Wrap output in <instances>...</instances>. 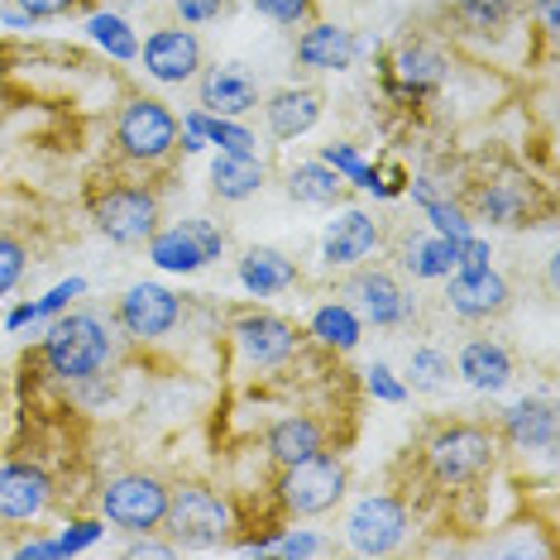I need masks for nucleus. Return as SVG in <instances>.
Masks as SVG:
<instances>
[{"instance_id":"dca6fc26","label":"nucleus","mask_w":560,"mask_h":560,"mask_svg":"<svg viewBox=\"0 0 560 560\" xmlns=\"http://www.w3.org/2000/svg\"><path fill=\"white\" fill-rule=\"evenodd\" d=\"M346 292H350L354 307H360L374 326H398V322H407V312H412L407 292L393 283L388 273H378V269H374V273H354Z\"/></svg>"},{"instance_id":"6e6552de","label":"nucleus","mask_w":560,"mask_h":560,"mask_svg":"<svg viewBox=\"0 0 560 560\" xmlns=\"http://www.w3.org/2000/svg\"><path fill=\"white\" fill-rule=\"evenodd\" d=\"M221 249H225V235L211 221H183L149 235V259L168 273H197L201 264L221 259Z\"/></svg>"},{"instance_id":"c03bdc74","label":"nucleus","mask_w":560,"mask_h":560,"mask_svg":"<svg viewBox=\"0 0 560 560\" xmlns=\"http://www.w3.org/2000/svg\"><path fill=\"white\" fill-rule=\"evenodd\" d=\"M130 556H173V546H154V541H135Z\"/></svg>"},{"instance_id":"f03ea898","label":"nucleus","mask_w":560,"mask_h":560,"mask_svg":"<svg viewBox=\"0 0 560 560\" xmlns=\"http://www.w3.org/2000/svg\"><path fill=\"white\" fill-rule=\"evenodd\" d=\"M163 527L173 532L177 546H215L231 532V503L221 493L201 489V483H183V489H168Z\"/></svg>"},{"instance_id":"37998d69","label":"nucleus","mask_w":560,"mask_h":560,"mask_svg":"<svg viewBox=\"0 0 560 560\" xmlns=\"http://www.w3.org/2000/svg\"><path fill=\"white\" fill-rule=\"evenodd\" d=\"M489 259H493V254H489V245L469 235L465 245H460V259H455V264H460V269H489Z\"/></svg>"},{"instance_id":"ea45409f","label":"nucleus","mask_w":560,"mask_h":560,"mask_svg":"<svg viewBox=\"0 0 560 560\" xmlns=\"http://www.w3.org/2000/svg\"><path fill=\"white\" fill-rule=\"evenodd\" d=\"M225 0H177V15H183L187 24H201V20H215L221 15Z\"/></svg>"},{"instance_id":"c85d7f7f","label":"nucleus","mask_w":560,"mask_h":560,"mask_svg":"<svg viewBox=\"0 0 560 560\" xmlns=\"http://www.w3.org/2000/svg\"><path fill=\"white\" fill-rule=\"evenodd\" d=\"M312 336L322 340L330 350H354L360 346V316L350 307H340V302H330V307H316L312 312Z\"/></svg>"},{"instance_id":"4be33fe9","label":"nucleus","mask_w":560,"mask_h":560,"mask_svg":"<svg viewBox=\"0 0 560 560\" xmlns=\"http://www.w3.org/2000/svg\"><path fill=\"white\" fill-rule=\"evenodd\" d=\"M503 431H508V441H513V445H522V451H551V445H556V412H551V402L527 398V402L508 407V412H503Z\"/></svg>"},{"instance_id":"c9c22d12","label":"nucleus","mask_w":560,"mask_h":560,"mask_svg":"<svg viewBox=\"0 0 560 560\" xmlns=\"http://www.w3.org/2000/svg\"><path fill=\"white\" fill-rule=\"evenodd\" d=\"M259 15H269L273 24H302L312 15V0H254Z\"/></svg>"},{"instance_id":"39448f33","label":"nucleus","mask_w":560,"mask_h":560,"mask_svg":"<svg viewBox=\"0 0 560 560\" xmlns=\"http://www.w3.org/2000/svg\"><path fill=\"white\" fill-rule=\"evenodd\" d=\"M116 144H120L125 159L154 163L177 144V116L163 106V101L135 96L130 106L120 110V120H116Z\"/></svg>"},{"instance_id":"a19ab883","label":"nucleus","mask_w":560,"mask_h":560,"mask_svg":"<svg viewBox=\"0 0 560 560\" xmlns=\"http://www.w3.org/2000/svg\"><path fill=\"white\" fill-rule=\"evenodd\" d=\"M273 546H278L283 556H316V551H322V541L307 537V532H292V537H273Z\"/></svg>"},{"instance_id":"1a4fd4ad","label":"nucleus","mask_w":560,"mask_h":560,"mask_svg":"<svg viewBox=\"0 0 560 560\" xmlns=\"http://www.w3.org/2000/svg\"><path fill=\"white\" fill-rule=\"evenodd\" d=\"M346 537L360 556H388L398 551L407 537V508L388 493H369V499L354 503V513L346 522Z\"/></svg>"},{"instance_id":"4c0bfd02","label":"nucleus","mask_w":560,"mask_h":560,"mask_svg":"<svg viewBox=\"0 0 560 560\" xmlns=\"http://www.w3.org/2000/svg\"><path fill=\"white\" fill-rule=\"evenodd\" d=\"M82 278H68V283H58L54 292H48V298L44 302H34V307H39V316H48V312H62V307H68V302L72 298H82Z\"/></svg>"},{"instance_id":"a18cd8bd","label":"nucleus","mask_w":560,"mask_h":560,"mask_svg":"<svg viewBox=\"0 0 560 560\" xmlns=\"http://www.w3.org/2000/svg\"><path fill=\"white\" fill-rule=\"evenodd\" d=\"M34 316H39V307H34V302H30V307H15V312H10V330H20L24 322H34Z\"/></svg>"},{"instance_id":"7c9ffc66","label":"nucleus","mask_w":560,"mask_h":560,"mask_svg":"<svg viewBox=\"0 0 560 560\" xmlns=\"http://www.w3.org/2000/svg\"><path fill=\"white\" fill-rule=\"evenodd\" d=\"M455 20L475 34L503 30V24L513 20V0H460V5H455Z\"/></svg>"},{"instance_id":"20e7f679","label":"nucleus","mask_w":560,"mask_h":560,"mask_svg":"<svg viewBox=\"0 0 560 560\" xmlns=\"http://www.w3.org/2000/svg\"><path fill=\"white\" fill-rule=\"evenodd\" d=\"M101 508H106V522H116L120 532H135V537H149V532L163 527V513H168V489L154 475H120L101 489Z\"/></svg>"},{"instance_id":"79ce46f5","label":"nucleus","mask_w":560,"mask_h":560,"mask_svg":"<svg viewBox=\"0 0 560 560\" xmlns=\"http://www.w3.org/2000/svg\"><path fill=\"white\" fill-rule=\"evenodd\" d=\"M30 20H48V15H62V10H72L78 0H15Z\"/></svg>"},{"instance_id":"2f4dec72","label":"nucleus","mask_w":560,"mask_h":560,"mask_svg":"<svg viewBox=\"0 0 560 560\" xmlns=\"http://www.w3.org/2000/svg\"><path fill=\"white\" fill-rule=\"evenodd\" d=\"M86 30H92V39L106 48L110 58H125L130 62L135 54H139V39H135V30L125 20H116V15H92V24H86Z\"/></svg>"},{"instance_id":"cd10ccee","label":"nucleus","mask_w":560,"mask_h":560,"mask_svg":"<svg viewBox=\"0 0 560 560\" xmlns=\"http://www.w3.org/2000/svg\"><path fill=\"white\" fill-rule=\"evenodd\" d=\"M445 68H451L445 54L441 48H427V44H407L398 54V78L412 86V92H431V86H441Z\"/></svg>"},{"instance_id":"412c9836","label":"nucleus","mask_w":560,"mask_h":560,"mask_svg":"<svg viewBox=\"0 0 560 560\" xmlns=\"http://www.w3.org/2000/svg\"><path fill=\"white\" fill-rule=\"evenodd\" d=\"M240 283H245L254 298H273V292L298 283V264L278 249L254 245V249H245V259H240Z\"/></svg>"},{"instance_id":"a878e982","label":"nucleus","mask_w":560,"mask_h":560,"mask_svg":"<svg viewBox=\"0 0 560 560\" xmlns=\"http://www.w3.org/2000/svg\"><path fill=\"white\" fill-rule=\"evenodd\" d=\"M460 245L465 240H445V235H431V240H407V254L402 264L412 269L417 278H445L460 259Z\"/></svg>"},{"instance_id":"f704fd0d","label":"nucleus","mask_w":560,"mask_h":560,"mask_svg":"<svg viewBox=\"0 0 560 560\" xmlns=\"http://www.w3.org/2000/svg\"><path fill=\"white\" fill-rule=\"evenodd\" d=\"M24 264H30V259H24L20 240L15 235H0V298H5V292L24 278Z\"/></svg>"},{"instance_id":"72a5a7b5","label":"nucleus","mask_w":560,"mask_h":560,"mask_svg":"<svg viewBox=\"0 0 560 560\" xmlns=\"http://www.w3.org/2000/svg\"><path fill=\"white\" fill-rule=\"evenodd\" d=\"M427 215H431V225H436V235L469 240V215L460 207H451V201H427Z\"/></svg>"},{"instance_id":"a211bd4d","label":"nucleus","mask_w":560,"mask_h":560,"mask_svg":"<svg viewBox=\"0 0 560 560\" xmlns=\"http://www.w3.org/2000/svg\"><path fill=\"white\" fill-rule=\"evenodd\" d=\"M201 106L211 116H245V110L259 106V86L240 68H211L201 78Z\"/></svg>"},{"instance_id":"c756f323","label":"nucleus","mask_w":560,"mask_h":560,"mask_svg":"<svg viewBox=\"0 0 560 560\" xmlns=\"http://www.w3.org/2000/svg\"><path fill=\"white\" fill-rule=\"evenodd\" d=\"M322 163H330V168L346 177L350 187H364V192H374V197H388V192H393V187L378 183L374 168H369V163H364L360 154H354L350 144H326V149H322Z\"/></svg>"},{"instance_id":"f8f14e48","label":"nucleus","mask_w":560,"mask_h":560,"mask_svg":"<svg viewBox=\"0 0 560 560\" xmlns=\"http://www.w3.org/2000/svg\"><path fill=\"white\" fill-rule=\"evenodd\" d=\"M54 499V479L39 465H0V522H34Z\"/></svg>"},{"instance_id":"0eeeda50","label":"nucleus","mask_w":560,"mask_h":560,"mask_svg":"<svg viewBox=\"0 0 560 560\" xmlns=\"http://www.w3.org/2000/svg\"><path fill=\"white\" fill-rule=\"evenodd\" d=\"M96 231L110 245H144L159 231V197L144 187H110L96 201Z\"/></svg>"},{"instance_id":"6ab92c4d","label":"nucleus","mask_w":560,"mask_h":560,"mask_svg":"<svg viewBox=\"0 0 560 560\" xmlns=\"http://www.w3.org/2000/svg\"><path fill=\"white\" fill-rule=\"evenodd\" d=\"M455 369H460V378L469 388L499 393V388H508V378H513V354H508L499 340H469Z\"/></svg>"},{"instance_id":"5701e85b","label":"nucleus","mask_w":560,"mask_h":560,"mask_svg":"<svg viewBox=\"0 0 560 560\" xmlns=\"http://www.w3.org/2000/svg\"><path fill=\"white\" fill-rule=\"evenodd\" d=\"M288 192L307 207H340L346 201V177H340L330 163H298L288 173Z\"/></svg>"},{"instance_id":"2eb2a0df","label":"nucleus","mask_w":560,"mask_h":560,"mask_svg":"<svg viewBox=\"0 0 560 560\" xmlns=\"http://www.w3.org/2000/svg\"><path fill=\"white\" fill-rule=\"evenodd\" d=\"M378 225H374V215H364V211H346L340 221H330V231L322 240V254H326V264L330 269H354L360 259H369V254L378 249Z\"/></svg>"},{"instance_id":"aec40b11","label":"nucleus","mask_w":560,"mask_h":560,"mask_svg":"<svg viewBox=\"0 0 560 560\" xmlns=\"http://www.w3.org/2000/svg\"><path fill=\"white\" fill-rule=\"evenodd\" d=\"M316 116H322V96L316 92H298V86H288V92H273L264 101V120H269V130L278 139H298L307 135Z\"/></svg>"},{"instance_id":"393cba45","label":"nucleus","mask_w":560,"mask_h":560,"mask_svg":"<svg viewBox=\"0 0 560 560\" xmlns=\"http://www.w3.org/2000/svg\"><path fill=\"white\" fill-rule=\"evenodd\" d=\"M316 451H322V427L312 417H283V422L269 427V455L278 465H298Z\"/></svg>"},{"instance_id":"bb28decb","label":"nucleus","mask_w":560,"mask_h":560,"mask_svg":"<svg viewBox=\"0 0 560 560\" xmlns=\"http://www.w3.org/2000/svg\"><path fill=\"white\" fill-rule=\"evenodd\" d=\"M527 211H532V187L522 183H493L479 197V215L493 225H527Z\"/></svg>"},{"instance_id":"4468645a","label":"nucleus","mask_w":560,"mask_h":560,"mask_svg":"<svg viewBox=\"0 0 560 560\" xmlns=\"http://www.w3.org/2000/svg\"><path fill=\"white\" fill-rule=\"evenodd\" d=\"M451 278V312L465 316V322H483V316H499L508 307V283L493 269H460V273H445Z\"/></svg>"},{"instance_id":"9b49d317","label":"nucleus","mask_w":560,"mask_h":560,"mask_svg":"<svg viewBox=\"0 0 560 560\" xmlns=\"http://www.w3.org/2000/svg\"><path fill=\"white\" fill-rule=\"evenodd\" d=\"M235 340H240V350H245L249 364L278 369L292 350H298V326L283 322V316H273V312H249L235 322Z\"/></svg>"},{"instance_id":"9d476101","label":"nucleus","mask_w":560,"mask_h":560,"mask_svg":"<svg viewBox=\"0 0 560 560\" xmlns=\"http://www.w3.org/2000/svg\"><path fill=\"white\" fill-rule=\"evenodd\" d=\"M120 326L130 330L135 340H159V336H168V330L177 326V316H183V307H177V298L168 288H159V283H135L130 292L120 298Z\"/></svg>"},{"instance_id":"473e14b6","label":"nucleus","mask_w":560,"mask_h":560,"mask_svg":"<svg viewBox=\"0 0 560 560\" xmlns=\"http://www.w3.org/2000/svg\"><path fill=\"white\" fill-rule=\"evenodd\" d=\"M451 378V360L441 350H417L412 354V388L417 393H436Z\"/></svg>"},{"instance_id":"b1692460","label":"nucleus","mask_w":560,"mask_h":560,"mask_svg":"<svg viewBox=\"0 0 560 560\" xmlns=\"http://www.w3.org/2000/svg\"><path fill=\"white\" fill-rule=\"evenodd\" d=\"M211 187L221 201H245L264 187V163L254 154H221L211 163Z\"/></svg>"},{"instance_id":"7ed1b4c3","label":"nucleus","mask_w":560,"mask_h":560,"mask_svg":"<svg viewBox=\"0 0 560 560\" xmlns=\"http://www.w3.org/2000/svg\"><path fill=\"white\" fill-rule=\"evenodd\" d=\"M283 503L292 508L298 517H322L330 513L340 499H346V465L336 455L316 451L298 465H283V483H278Z\"/></svg>"},{"instance_id":"f257e3e1","label":"nucleus","mask_w":560,"mask_h":560,"mask_svg":"<svg viewBox=\"0 0 560 560\" xmlns=\"http://www.w3.org/2000/svg\"><path fill=\"white\" fill-rule=\"evenodd\" d=\"M44 360L62 378H92V374H101L106 360H110L106 326H101L92 312L62 316V322L48 330V340H44Z\"/></svg>"},{"instance_id":"f3484780","label":"nucleus","mask_w":560,"mask_h":560,"mask_svg":"<svg viewBox=\"0 0 560 560\" xmlns=\"http://www.w3.org/2000/svg\"><path fill=\"white\" fill-rule=\"evenodd\" d=\"M354 54H360V44H354V34L340 30V24H312L298 39V62L302 68H316V72H346Z\"/></svg>"},{"instance_id":"ddd939ff","label":"nucleus","mask_w":560,"mask_h":560,"mask_svg":"<svg viewBox=\"0 0 560 560\" xmlns=\"http://www.w3.org/2000/svg\"><path fill=\"white\" fill-rule=\"evenodd\" d=\"M201 68V44L192 30H159L144 39V72L159 82H187Z\"/></svg>"},{"instance_id":"423d86ee","label":"nucleus","mask_w":560,"mask_h":560,"mask_svg":"<svg viewBox=\"0 0 560 560\" xmlns=\"http://www.w3.org/2000/svg\"><path fill=\"white\" fill-rule=\"evenodd\" d=\"M427 455H431V469H436L441 483H469L493 465V436L483 427H469V422L441 427L436 436H431Z\"/></svg>"},{"instance_id":"58836bf2","label":"nucleus","mask_w":560,"mask_h":560,"mask_svg":"<svg viewBox=\"0 0 560 560\" xmlns=\"http://www.w3.org/2000/svg\"><path fill=\"white\" fill-rule=\"evenodd\" d=\"M101 537V522H78V532H68V537L54 541V556H68V551H82L86 541Z\"/></svg>"},{"instance_id":"e433bc0d","label":"nucleus","mask_w":560,"mask_h":560,"mask_svg":"<svg viewBox=\"0 0 560 560\" xmlns=\"http://www.w3.org/2000/svg\"><path fill=\"white\" fill-rule=\"evenodd\" d=\"M369 393H374V398H384V402H402V398H407V388L398 384V378H393L388 364H374V369H369Z\"/></svg>"}]
</instances>
